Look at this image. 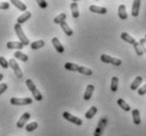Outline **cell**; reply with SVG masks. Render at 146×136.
I'll use <instances>...</instances> for the list:
<instances>
[{
  "label": "cell",
  "instance_id": "obj_34",
  "mask_svg": "<svg viewBox=\"0 0 146 136\" xmlns=\"http://www.w3.org/2000/svg\"><path fill=\"white\" fill-rule=\"evenodd\" d=\"M9 7H10V3L9 2H0V10H9Z\"/></svg>",
  "mask_w": 146,
  "mask_h": 136
},
{
  "label": "cell",
  "instance_id": "obj_5",
  "mask_svg": "<svg viewBox=\"0 0 146 136\" xmlns=\"http://www.w3.org/2000/svg\"><path fill=\"white\" fill-rule=\"evenodd\" d=\"M62 117L65 118L67 122H70L71 124H74V125H83V122H82V119H80V118L74 116V115H72L71 113L67 112V111H65V112L62 113Z\"/></svg>",
  "mask_w": 146,
  "mask_h": 136
},
{
  "label": "cell",
  "instance_id": "obj_39",
  "mask_svg": "<svg viewBox=\"0 0 146 136\" xmlns=\"http://www.w3.org/2000/svg\"><path fill=\"white\" fill-rule=\"evenodd\" d=\"M144 39H145V41H146V35H145V36H144Z\"/></svg>",
  "mask_w": 146,
  "mask_h": 136
},
{
  "label": "cell",
  "instance_id": "obj_16",
  "mask_svg": "<svg viewBox=\"0 0 146 136\" xmlns=\"http://www.w3.org/2000/svg\"><path fill=\"white\" fill-rule=\"evenodd\" d=\"M131 115H132V120H133V124L137 125H139L141 124V116H140V111L138 109H133L131 111Z\"/></svg>",
  "mask_w": 146,
  "mask_h": 136
},
{
  "label": "cell",
  "instance_id": "obj_14",
  "mask_svg": "<svg viewBox=\"0 0 146 136\" xmlns=\"http://www.w3.org/2000/svg\"><path fill=\"white\" fill-rule=\"evenodd\" d=\"M70 9H71V13H72L73 18H78L80 17V11H78V4H77L76 1H72L71 2Z\"/></svg>",
  "mask_w": 146,
  "mask_h": 136
},
{
  "label": "cell",
  "instance_id": "obj_35",
  "mask_svg": "<svg viewBox=\"0 0 146 136\" xmlns=\"http://www.w3.org/2000/svg\"><path fill=\"white\" fill-rule=\"evenodd\" d=\"M138 94L139 95H145L146 94V85H144L143 87H141V88L138 89Z\"/></svg>",
  "mask_w": 146,
  "mask_h": 136
},
{
  "label": "cell",
  "instance_id": "obj_19",
  "mask_svg": "<svg viewBox=\"0 0 146 136\" xmlns=\"http://www.w3.org/2000/svg\"><path fill=\"white\" fill-rule=\"evenodd\" d=\"M143 81V78L141 76H137L135 78V80L132 81V83L130 85V89H131L132 91H135V90H138L140 88V85L142 83Z\"/></svg>",
  "mask_w": 146,
  "mask_h": 136
},
{
  "label": "cell",
  "instance_id": "obj_36",
  "mask_svg": "<svg viewBox=\"0 0 146 136\" xmlns=\"http://www.w3.org/2000/svg\"><path fill=\"white\" fill-rule=\"evenodd\" d=\"M7 90V83H1V85H0V95H2Z\"/></svg>",
  "mask_w": 146,
  "mask_h": 136
},
{
  "label": "cell",
  "instance_id": "obj_33",
  "mask_svg": "<svg viewBox=\"0 0 146 136\" xmlns=\"http://www.w3.org/2000/svg\"><path fill=\"white\" fill-rule=\"evenodd\" d=\"M139 43H140V45H141V48H142L143 52H144V53H146V41H145V39H144V38L140 39Z\"/></svg>",
  "mask_w": 146,
  "mask_h": 136
},
{
  "label": "cell",
  "instance_id": "obj_25",
  "mask_svg": "<svg viewBox=\"0 0 146 136\" xmlns=\"http://www.w3.org/2000/svg\"><path fill=\"white\" fill-rule=\"evenodd\" d=\"M117 88H119V78L117 76H113L111 79V83H110V90L112 92H117Z\"/></svg>",
  "mask_w": 146,
  "mask_h": 136
},
{
  "label": "cell",
  "instance_id": "obj_28",
  "mask_svg": "<svg viewBox=\"0 0 146 136\" xmlns=\"http://www.w3.org/2000/svg\"><path fill=\"white\" fill-rule=\"evenodd\" d=\"M78 73L83 74V75H86V76H91L92 75V70L91 69H89V68H86V66H80V68H78V71H77Z\"/></svg>",
  "mask_w": 146,
  "mask_h": 136
},
{
  "label": "cell",
  "instance_id": "obj_27",
  "mask_svg": "<svg viewBox=\"0 0 146 136\" xmlns=\"http://www.w3.org/2000/svg\"><path fill=\"white\" fill-rule=\"evenodd\" d=\"M44 40H37V41H34L32 43H30V47L32 50H38V49H41L44 47Z\"/></svg>",
  "mask_w": 146,
  "mask_h": 136
},
{
  "label": "cell",
  "instance_id": "obj_10",
  "mask_svg": "<svg viewBox=\"0 0 146 136\" xmlns=\"http://www.w3.org/2000/svg\"><path fill=\"white\" fill-rule=\"evenodd\" d=\"M117 15L121 20H126L128 18L127 12H126V5L125 4H120L117 7Z\"/></svg>",
  "mask_w": 146,
  "mask_h": 136
},
{
  "label": "cell",
  "instance_id": "obj_30",
  "mask_svg": "<svg viewBox=\"0 0 146 136\" xmlns=\"http://www.w3.org/2000/svg\"><path fill=\"white\" fill-rule=\"evenodd\" d=\"M38 128V124L36 122H30L26 125V131L27 132H33L34 130H36Z\"/></svg>",
  "mask_w": 146,
  "mask_h": 136
},
{
  "label": "cell",
  "instance_id": "obj_17",
  "mask_svg": "<svg viewBox=\"0 0 146 136\" xmlns=\"http://www.w3.org/2000/svg\"><path fill=\"white\" fill-rule=\"evenodd\" d=\"M94 92V85H88L87 88H86V91L84 93V99L85 100H89L91 98L92 94Z\"/></svg>",
  "mask_w": 146,
  "mask_h": 136
},
{
  "label": "cell",
  "instance_id": "obj_3",
  "mask_svg": "<svg viewBox=\"0 0 146 136\" xmlns=\"http://www.w3.org/2000/svg\"><path fill=\"white\" fill-rule=\"evenodd\" d=\"M101 61L104 63H110L114 66H120L122 64V60L119 58H114L111 56L107 55V54H102L101 55Z\"/></svg>",
  "mask_w": 146,
  "mask_h": 136
},
{
  "label": "cell",
  "instance_id": "obj_1",
  "mask_svg": "<svg viewBox=\"0 0 146 136\" xmlns=\"http://www.w3.org/2000/svg\"><path fill=\"white\" fill-rule=\"evenodd\" d=\"M26 85H27V87L29 88L30 91H31V93H32L34 99L36 100V101H41V100H42V95H41V93L37 90L36 85H34V82L32 81V79H27Z\"/></svg>",
  "mask_w": 146,
  "mask_h": 136
},
{
  "label": "cell",
  "instance_id": "obj_37",
  "mask_svg": "<svg viewBox=\"0 0 146 136\" xmlns=\"http://www.w3.org/2000/svg\"><path fill=\"white\" fill-rule=\"evenodd\" d=\"M37 3H38V5H39L41 9H46V7H48V3H47V1H37Z\"/></svg>",
  "mask_w": 146,
  "mask_h": 136
},
{
  "label": "cell",
  "instance_id": "obj_9",
  "mask_svg": "<svg viewBox=\"0 0 146 136\" xmlns=\"http://www.w3.org/2000/svg\"><path fill=\"white\" fill-rule=\"evenodd\" d=\"M52 44H53V47H54V49L56 50L57 53L62 54V53L65 52V48H64V45L60 43V41L58 40L57 37H53V38H52Z\"/></svg>",
  "mask_w": 146,
  "mask_h": 136
},
{
  "label": "cell",
  "instance_id": "obj_26",
  "mask_svg": "<svg viewBox=\"0 0 146 136\" xmlns=\"http://www.w3.org/2000/svg\"><path fill=\"white\" fill-rule=\"evenodd\" d=\"M78 68H80V66L76 64V63H73V62H66L65 63V69H66L67 71L77 72V71H78Z\"/></svg>",
  "mask_w": 146,
  "mask_h": 136
},
{
  "label": "cell",
  "instance_id": "obj_6",
  "mask_svg": "<svg viewBox=\"0 0 146 136\" xmlns=\"http://www.w3.org/2000/svg\"><path fill=\"white\" fill-rule=\"evenodd\" d=\"M9 64H10V66H11L12 69H13L15 75H16V77H18V78H22V77H23V74H22L21 69H20V66H18V63L16 62L15 58L10 59V60H9Z\"/></svg>",
  "mask_w": 146,
  "mask_h": 136
},
{
  "label": "cell",
  "instance_id": "obj_24",
  "mask_svg": "<svg viewBox=\"0 0 146 136\" xmlns=\"http://www.w3.org/2000/svg\"><path fill=\"white\" fill-rule=\"evenodd\" d=\"M117 104H119V107L123 111H125V112H129V111H130V106H129L124 99H122V98H119V99H117Z\"/></svg>",
  "mask_w": 146,
  "mask_h": 136
},
{
  "label": "cell",
  "instance_id": "obj_11",
  "mask_svg": "<svg viewBox=\"0 0 146 136\" xmlns=\"http://www.w3.org/2000/svg\"><path fill=\"white\" fill-rule=\"evenodd\" d=\"M89 11L92 12V13H95V14H101V15L107 14L106 7H99V5H90V7H89Z\"/></svg>",
  "mask_w": 146,
  "mask_h": 136
},
{
  "label": "cell",
  "instance_id": "obj_8",
  "mask_svg": "<svg viewBox=\"0 0 146 136\" xmlns=\"http://www.w3.org/2000/svg\"><path fill=\"white\" fill-rule=\"evenodd\" d=\"M30 117H31V114H30L29 112H25V113L21 115V117L19 118L18 122H17V128H18V129L25 128V125H26L27 122L30 119Z\"/></svg>",
  "mask_w": 146,
  "mask_h": 136
},
{
  "label": "cell",
  "instance_id": "obj_4",
  "mask_svg": "<svg viewBox=\"0 0 146 136\" xmlns=\"http://www.w3.org/2000/svg\"><path fill=\"white\" fill-rule=\"evenodd\" d=\"M11 104L13 106H28L33 102V99L30 97H26V98H17V97H13L10 100Z\"/></svg>",
  "mask_w": 146,
  "mask_h": 136
},
{
  "label": "cell",
  "instance_id": "obj_38",
  "mask_svg": "<svg viewBox=\"0 0 146 136\" xmlns=\"http://www.w3.org/2000/svg\"><path fill=\"white\" fill-rule=\"evenodd\" d=\"M2 79H3V74H2V73H0V81L2 80Z\"/></svg>",
  "mask_w": 146,
  "mask_h": 136
},
{
  "label": "cell",
  "instance_id": "obj_32",
  "mask_svg": "<svg viewBox=\"0 0 146 136\" xmlns=\"http://www.w3.org/2000/svg\"><path fill=\"white\" fill-rule=\"evenodd\" d=\"M0 66H1L2 69H9V66H10V64H9V62H7V60L4 58L3 56H0Z\"/></svg>",
  "mask_w": 146,
  "mask_h": 136
},
{
  "label": "cell",
  "instance_id": "obj_20",
  "mask_svg": "<svg viewBox=\"0 0 146 136\" xmlns=\"http://www.w3.org/2000/svg\"><path fill=\"white\" fill-rule=\"evenodd\" d=\"M96 113H98V108L94 107V106H92V107L85 113V117L87 118V119H92V118L95 116Z\"/></svg>",
  "mask_w": 146,
  "mask_h": 136
},
{
  "label": "cell",
  "instance_id": "obj_15",
  "mask_svg": "<svg viewBox=\"0 0 146 136\" xmlns=\"http://www.w3.org/2000/svg\"><path fill=\"white\" fill-rule=\"evenodd\" d=\"M31 16H32V14H31V12H25L23 14L20 15V16H19L18 18H17V23L21 26L22 23H25V22H27L30 18H31Z\"/></svg>",
  "mask_w": 146,
  "mask_h": 136
},
{
  "label": "cell",
  "instance_id": "obj_31",
  "mask_svg": "<svg viewBox=\"0 0 146 136\" xmlns=\"http://www.w3.org/2000/svg\"><path fill=\"white\" fill-rule=\"evenodd\" d=\"M132 45H133L135 51V53L138 54V56H142L143 54H144V52H143V50H142V48H141V45H140L139 42H137V41H135V44H132Z\"/></svg>",
  "mask_w": 146,
  "mask_h": 136
},
{
  "label": "cell",
  "instance_id": "obj_29",
  "mask_svg": "<svg viewBox=\"0 0 146 136\" xmlns=\"http://www.w3.org/2000/svg\"><path fill=\"white\" fill-rule=\"evenodd\" d=\"M66 18H67V15L65 14V13H62V14L57 15L53 21H54V23H56V24H60L62 22H64L66 20Z\"/></svg>",
  "mask_w": 146,
  "mask_h": 136
},
{
  "label": "cell",
  "instance_id": "obj_21",
  "mask_svg": "<svg viewBox=\"0 0 146 136\" xmlns=\"http://www.w3.org/2000/svg\"><path fill=\"white\" fill-rule=\"evenodd\" d=\"M60 28H62V30L64 31V33L66 34L67 36H72V35H73L72 29H70L69 24H68L66 21H64V22H62V23H60Z\"/></svg>",
  "mask_w": 146,
  "mask_h": 136
},
{
  "label": "cell",
  "instance_id": "obj_12",
  "mask_svg": "<svg viewBox=\"0 0 146 136\" xmlns=\"http://www.w3.org/2000/svg\"><path fill=\"white\" fill-rule=\"evenodd\" d=\"M141 1L140 0H135L133 3H132L131 7V16L133 17H138L140 14V7H141Z\"/></svg>",
  "mask_w": 146,
  "mask_h": 136
},
{
  "label": "cell",
  "instance_id": "obj_23",
  "mask_svg": "<svg viewBox=\"0 0 146 136\" xmlns=\"http://www.w3.org/2000/svg\"><path fill=\"white\" fill-rule=\"evenodd\" d=\"M11 3H13L15 7H17L19 11H22V12H26L27 11V5L23 2L21 1H18V0H12Z\"/></svg>",
  "mask_w": 146,
  "mask_h": 136
},
{
  "label": "cell",
  "instance_id": "obj_7",
  "mask_svg": "<svg viewBox=\"0 0 146 136\" xmlns=\"http://www.w3.org/2000/svg\"><path fill=\"white\" fill-rule=\"evenodd\" d=\"M106 125H107V118L106 117L101 118V119H100V122H99V125H98V127H96V129H95L94 134H93V135L94 136H102L104 130H105V128H106Z\"/></svg>",
  "mask_w": 146,
  "mask_h": 136
},
{
  "label": "cell",
  "instance_id": "obj_18",
  "mask_svg": "<svg viewBox=\"0 0 146 136\" xmlns=\"http://www.w3.org/2000/svg\"><path fill=\"white\" fill-rule=\"evenodd\" d=\"M121 39L124 40L125 42L130 43V44H135V38H133L132 36H130V35H129L128 33H126V32H123V33L121 34Z\"/></svg>",
  "mask_w": 146,
  "mask_h": 136
},
{
  "label": "cell",
  "instance_id": "obj_2",
  "mask_svg": "<svg viewBox=\"0 0 146 136\" xmlns=\"http://www.w3.org/2000/svg\"><path fill=\"white\" fill-rule=\"evenodd\" d=\"M14 30H15V32H16V35L18 36L20 42H21L25 47H26V45H28V44H30L29 38L26 36V34H25V32H23V30H22V28H21V26H20V24H18V23H15Z\"/></svg>",
  "mask_w": 146,
  "mask_h": 136
},
{
  "label": "cell",
  "instance_id": "obj_13",
  "mask_svg": "<svg viewBox=\"0 0 146 136\" xmlns=\"http://www.w3.org/2000/svg\"><path fill=\"white\" fill-rule=\"evenodd\" d=\"M7 48L10 50H21L25 48V45L20 41H9L7 42Z\"/></svg>",
  "mask_w": 146,
  "mask_h": 136
},
{
  "label": "cell",
  "instance_id": "obj_22",
  "mask_svg": "<svg viewBox=\"0 0 146 136\" xmlns=\"http://www.w3.org/2000/svg\"><path fill=\"white\" fill-rule=\"evenodd\" d=\"M14 57L16 59H19V60L23 61V62H27V61L29 60V57H28V55H27V54H25V53H22V52H20V51L15 52Z\"/></svg>",
  "mask_w": 146,
  "mask_h": 136
}]
</instances>
